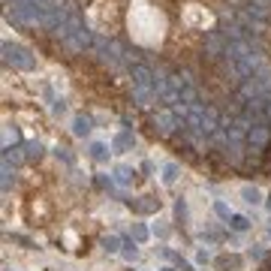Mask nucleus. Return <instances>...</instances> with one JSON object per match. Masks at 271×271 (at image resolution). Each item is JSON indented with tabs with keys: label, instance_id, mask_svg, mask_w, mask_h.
I'll return each instance as SVG.
<instances>
[{
	"label": "nucleus",
	"instance_id": "ddd939ff",
	"mask_svg": "<svg viewBox=\"0 0 271 271\" xmlns=\"http://www.w3.org/2000/svg\"><path fill=\"white\" fill-rule=\"evenodd\" d=\"M241 196H244V202H247V205H259V202H262V196H259V190H256V187H244V190H241Z\"/></svg>",
	"mask_w": 271,
	"mask_h": 271
},
{
	"label": "nucleus",
	"instance_id": "c85d7f7f",
	"mask_svg": "<svg viewBox=\"0 0 271 271\" xmlns=\"http://www.w3.org/2000/svg\"><path fill=\"white\" fill-rule=\"evenodd\" d=\"M268 238H271V232H268Z\"/></svg>",
	"mask_w": 271,
	"mask_h": 271
},
{
	"label": "nucleus",
	"instance_id": "6ab92c4d",
	"mask_svg": "<svg viewBox=\"0 0 271 271\" xmlns=\"http://www.w3.org/2000/svg\"><path fill=\"white\" fill-rule=\"evenodd\" d=\"M133 238H136V241H145V238H148V229H145L142 223H133Z\"/></svg>",
	"mask_w": 271,
	"mask_h": 271
},
{
	"label": "nucleus",
	"instance_id": "2eb2a0df",
	"mask_svg": "<svg viewBox=\"0 0 271 271\" xmlns=\"http://www.w3.org/2000/svg\"><path fill=\"white\" fill-rule=\"evenodd\" d=\"M91 157H94V160H109V148L97 142V145H91Z\"/></svg>",
	"mask_w": 271,
	"mask_h": 271
},
{
	"label": "nucleus",
	"instance_id": "6e6552de",
	"mask_svg": "<svg viewBox=\"0 0 271 271\" xmlns=\"http://www.w3.org/2000/svg\"><path fill=\"white\" fill-rule=\"evenodd\" d=\"M253 81L265 91V94H271V63H262L259 69H256V75H253Z\"/></svg>",
	"mask_w": 271,
	"mask_h": 271
},
{
	"label": "nucleus",
	"instance_id": "5701e85b",
	"mask_svg": "<svg viewBox=\"0 0 271 271\" xmlns=\"http://www.w3.org/2000/svg\"><path fill=\"white\" fill-rule=\"evenodd\" d=\"M51 112H54V115H63V112H66V103H63V100H54Z\"/></svg>",
	"mask_w": 271,
	"mask_h": 271
},
{
	"label": "nucleus",
	"instance_id": "aec40b11",
	"mask_svg": "<svg viewBox=\"0 0 271 271\" xmlns=\"http://www.w3.org/2000/svg\"><path fill=\"white\" fill-rule=\"evenodd\" d=\"M9 142H18V133L6 127V130H3V148H9Z\"/></svg>",
	"mask_w": 271,
	"mask_h": 271
},
{
	"label": "nucleus",
	"instance_id": "20e7f679",
	"mask_svg": "<svg viewBox=\"0 0 271 271\" xmlns=\"http://www.w3.org/2000/svg\"><path fill=\"white\" fill-rule=\"evenodd\" d=\"M154 124H157V130H160V133H175L178 127H184V121L178 118V112H175V109H163V112H157Z\"/></svg>",
	"mask_w": 271,
	"mask_h": 271
},
{
	"label": "nucleus",
	"instance_id": "f257e3e1",
	"mask_svg": "<svg viewBox=\"0 0 271 271\" xmlns=\"http://www.w3.org/2000/svg\"><path fill=\"white\" fill-rule=\"evenodd\" d=\"M9 21L15 27H24V30H33V27H42V12H39V3L33 6H9Z\"/></svg>",
	"mask_w": 271,
	"mask_h": 271
},
{
	"label": "nucleus",
	"instance_id": "cd10ccee",
	"mask_svg": "<svg viewBox=\"0 0 271 271\" xmlns=\"http://www.w3.org/2000/svg\"><path fill=\"white\" fill-rule=\"evenodd\" d=\"M166 271H172V268H166Z\"/></svg>",
	"mask_w": 271,
	"mask_h": 271
},
{
	"label": "nucleus",
	"instance_id": "39448f33",
	"mask_svg": "<svg viewBox=\"0 0 271 271\" xmlns=\"http://www.w3.org/2000/svg\"><path fill=\"white\" fill-rule=\"evenodd\" d=\"M130 75H133V87H154V69L151 66L133 63L130 66Z\"/></svg>",
	"mask_w": 271,
	"mask_h": 271
},
{
	"label": "nucleus",
	"instance_id": "f3484780",
	"mask_svg": "<svg viewBox=\"0 0 271 271\" xmlns=\"http://www.w3.org/2000/svg\"><path fill=\"white\" fill-rule=\"evenodd\" d=\"M121 256H124V259H130V262H136V259H139V250H136V244H124Z\"/></svg>",
	"mask_w": 271,
	"mask_h": 271
},
{
	"label": "nucleus",
	"instance_id": "4be33fe9",
	"mask_svg": "<svg viewBox=\"0 0 271 271\" xmlns=\"http://www.w3.org/2000/svg\"><path fill=\"white\" fill-rule=\"evenodd\" d=\"M103 247H106L109 253H118V238H106V241H103Z\"/></svg>",
	"mask_w": 271,
	"mask_h": 271
},
{
	"label": "nucleus",
	"instance_id": "393cba45",
	"mask_svg": "<svg viewBox=\"0 0 271 271\" xmlns=\"http://www.w3.org/2000/svg\"><path fill=\"white\" fill-rule=\"evenodd\" d=\"M208 259H211V256H208V253H205V250H199V253H196V262H199V265H205V262H208Z\"/></svg>",
	"mask_w": 271,
	"mask_h": 271
},
{
	"label": "nucleus",
	"instance_id": "f03ea898",
	"mask_svg": "<svg viewBox=\"0 0 271 271\" xmlns=\"http://www.w3.org/2000/svg\"><path fill=\"white\" fill-rule=\"evenodd\" d=\"M3 60L12 66V69H36V57L24 48V45H18V42H3Z\"/></svg>",
	"mask_w": 271,
	"mask_h": 271
},
{
	"label": "nucleus",
	"instance_id": "9d476101",
	"mask_svg": "<svg viewBox=\"0 0 271 271\" xmlns=\"http://www.w3.org/2000/svg\"><path fill=\"white\" fill-rule=\"evenodd\" d=\"M133 175H136V172H133V169H127V166H118V169H115V181H118L121 187H127V184L133 181Z\"/></svg>",
	"mask_w": 271,
	"mask_h": 271
},
{
	"label": "nucleus",
	"instance_id": "bb28decb",
	"mask_svg": "<svg viewBox=\"0 0 271 271\" xmlns=\"http://www.w3.org/2000/svg\"><path fill=\"white\" fill-rule=\"evenodd\" d=\"M268 211H271V199H268Z\"/></svg>",
	"mask_w": 271,
	"mask_h": 271
},
{
	"label": "nucleus",
	"instance_id": "f8f14e48",
	"mask_svg": "<svg viewBox=\"0 0 271 271\" xmlns=\"http://www.w3.org/2000/svg\"><path fill=\"white\" fill-rule=\"evenodd\" d=\"M178 181V166L175 163H166L163 166V184H175Z\"/></svg>",
	"mask_w": 271,
	"mask_h": 271
},
{
	"label": "nucleus",
	"instance_id": "9b49d317",
	"mask_svg": "<svg viewBox=\"0 0 271 271\" xmlns=\"http://www.w3.org/2000/svg\"><path fill=\"white\" fill-rule=\"evenodd\" d=\"M229 226H232L235 232H247V229H250V220L241 217V214H232V217H229Z\"/></svg>",
	"mask_w": 271,
	"mask_h": 271
},
{
	"label": "nucleus",
	"instance_id": "b1692460",
	"mask_svg": "<svg viewBox=\"0 0 271 271\" xmlns=\"http://www.w3.org/2000/svg\"><path fill=\"white\" fill-rule=\"evenodd\" d=\"M57 160H63V163H72V157H69V151H66V148H57Z\"/></svg>",
	"mask_w": 271,
	"mask_h": 271
},
{
	"label": "nucleus",
	"instance_id": "4468645a",
	"mask_svg": "<svg viewBox=\"0 0 271 271\" xmlns=\"http://www.w3.org/2000/svg\"><path fill=\"white\" fill-rule=\"evenodd\" d=\"M24 154H27V160H39L42 157V145L39 142H30V145H24Z\"/></svg>",
	"mask_w": 271,
	"mask_h": 271
},
{
	"label": "nucleus",
	"instance_id": "7ed1b4c3",
	"mask_svg": "<svg viewBox=\"0 0 271 271\" xmlns=\"http://www.w3.org/2000/svg\"><path fill=\"white\" fill-rule=\"evenodd\" d=\"M229 48V39L223 36V30H208L205 33V57L208 60H223Z\"/></svg>",
	"mask_w": 271,
	"mask_h": 271
},
{
	"label": "nucleus",
	"instance_id": "0eeeda50",
	"mask_svg": "<svg viewBox=\"0 0 271 271\" xmlns=\"http://www.w3.org/2000/svg\"><path fill=\"white\" fill-rule=\"evenodd\" d=\"M133 100H136L139 106H151V103H157L160 97H157L154 87H133Z\"/></svg>",
	"mask_w": 271,
	"mask_h": 271
},
{
	"label": "nucleus",
	"instance_id": "dca6fc26",
	"mask_svg": "<svg viewBox=\"0 0 271 271\" xmlns=\"http://www.w3.org/2000/svg\"><path fill=\"white\" fill-rule=\"evenodd\" d=\"M12 178H15V169H12V166H9V160L3 157V190L9 187V181H12Z\"/></svg>",
	"mask_w": 271,
	"mask_h": 271
},
{
	"label": "nucleus",
	"instance_id": "423d86ee",
	"mask_svg": "<svg viewBox=\"0 0 271 271\" xmlns=\"http://www.w3.org/2000/svg\"><path fill=\"white\" fill-rule=\"evenodd\" d=\"M268 142H271L268 124H256V127L247 133V145H250V148H259V151H262V148H268Z\"/></svg>",
	"mask_w": 271,
	"mask_h": 271
},
{
	"label": "nucleus",
	"instance_id": "a878e982",
	"mask_svg": "<svg viewBox=\"0 0 271 271\" xmlns=\"http://www.w3.org/2000/svg\"><path fill=\"white\" fill-rule=\"evenodd\" d=\"M265 121H268V124H271V103H268V106H265Z\"/></svg>",
	"mask_w": 271,
	"mask_h": 271
},
{
	"label": "nucleus",
	"instance_id": "412c9836",
	"mask_svg": "<svg viewBox=\"0 0 271 271\" xmlns=\"http://www.w3.org/2000/svg\"><path fill=\"white\" fill-rule=\"evenodd\" d=\"M214 211H217V217H223V220H229V217H232V214H229V208H226L223 202H217V205H214Z\"/></svg>",
	"mask_w": 271,
	"mask_h": 271
},
{
	"label": "nucleus",
	"instance_id": "a211bd4d",
	"mask_svg": "<svg viewBox=\"0 0 271 271\" xmlns=\"http://www.w3.org/2000/svg\"><path fill=\"white\" fill-rule=\"evenodd\" d=\"M130 145H136V139H130L127 133H121V136L115 139V148H118V151H121V148H130Z\"/></svg>",
	"mask_w": 271,
	"mask_h": 271
},
{
	"label": "nucleus",
	"instance_id": "1a4fd4ad",
	"mask_svg": "<svg viewBox=\"0 0 271 271\" xmlns=\"http://www.w3.org/2000/svg\"><path fill=\"white\" fill-rule=\"evenodd\" d=\"M72 133H75L78 139H84V136L91 133V118H84V115H78V118L72 121Z\"/></svg>",
	"mask_w": 271,
	"mask_h": 271
}]
</instances>
